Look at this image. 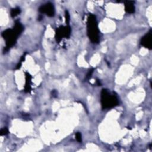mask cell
I'll use <instances>...</instances> for the list:
<instances>
[{
	"label": "cell",
	"instance_id": "cell-1",
	"mask_svg": "<svg viewBox=\"0 0 152 152\" xmlns=\"http://www.w3.org/2000/svg\"><path fill=\"white\" fill-rule=\"evenodd\" d=\"M87 35L90 40L93 43L99 41V31L96 17L93 14H90L87 22Z\"/></svg>",
	"mask_w": 152,
	"mask_h": 152
},
{
	"label": "cell",
	"instance_id": "cell-2",
	"mask_svg": "<svg viewBox=\"0 0 152 152\" xmlns=\"http://www.w3.org/2000/svg\"><path fill=\"white\" fill-rule=\"evenodd\" d=\"M101 103L103 109H110L118 104V100L114 93L107 89H103L101 92Z\"/></svg>",
	"mask_w": 152,
	"mask_h": 152
},
{
	"label": "cell",
	"instance_id": "cell-3",
	"mask_svg": "<svg viewBox=\"0 0 152 152\" xmlns=\"http://www.w3.org/2000/svg\"><path fill=\"white\" fill-rule=\"evenodd\" d=\"M19 35L15 31L14 29H8L2 33V36L6 42V51H8L16 44Z\"/></svg>",
	"mask_w": 152,
	"mask_h": 152
},
{
	"label": "cell",
	"instance_id": "cell-4",
	"mask_svg": "<svg viewBox=\"0 0 152 152\" xmlns=\"http://www.w3.org/2000/svg\"><path fill=\"white\" fill-rule=\"evenodd\" d=\"M71 34V29L68 26H61L58 28L56 32L55 38L56 41L60 42V40L64 38H68Z\"/></svg>",
	"mask_w": 152,
	"mask_h": 152
},
{
	"label": "cell",
	"instance_id": "cell-5",
	"mask_svg": "<svg viewBox=\"0 0 152 152\" xmlns=\"http://www.w3.org/2000/svg\"><path fill=\"white\" fill-rule=\"evenodd\" d=\"M39 11L41 13H45L50 17H53L55 14L54 7L53 4L51 3H48L41 6L39 8Z\"/></svg>",
	"mask_w": 152,
	"mask_h": 152
},
{
	"label": "cell",
	"instance_id": "cell-6",
	"mask_svg": "<svg viewBox=\"0 0 152 152\" xmlns=\"http://www.w3.org/2000/svg\"><path fill=\"white\" fill-rule=\"evenodd\" d=\"M152 32L151 30L146 34L141 39V44L142 46L144 47L148 48V49H151L152 47Z\"/></svg>",
	"mask_w": 152,
	"mask_h": 152
},
{
	"label": "cell",
	"instance_id": "cell-7",
	"mask_svg": "<svg viewBox=\"0 0 152 152\" xmlns=\"http://www.w3.org/2000/svg\"><path fill=\"white\" fill-rule=\"evenodd\" d=\"M26 84H25V91L26 92H30V90H31V79L32 77L28 73H26Z\"/></svg>",
	"mask_w": 152,
	"mask_h": 152
},
{
	"label": "cell",
	"instance_id": "cell-8",
	"mask_svg": "<svg viewBox=\"0 0 152 152\" xmlns=\"http://www.w3.org/2000/svg\"><path fill=\"white\" fill-rule=\"evenodd\" d=\"M125 10L128 13H133L135 12V7L134 6V2L131 1H127L124 2Z\"/></svg>",
	"mask_w": 152,
	"mask_h": 152
},
{
	"label": "cell",
	"instance_id": "cell-9",
	"mask_svg": "<svg viewBox=\"0 0 152 152\" xmlns=\"http://www.w3.org/2000/svg\"><path fill=\"white\" fill-rule=\"evenodd\" d=\"M21 12V10H20V8H19V7H16V8H13L11 10V12H10V15L12 17H14L17 16L18 14H19Z\"/></svg>",
	"mask_w": 152,
	"mask_h": 152
},
{
	"label": "cell",
	"instance_id": "cell-10",
	"mask_svg": "<svg viewBox=\"0 0 152 152\" xmlns=\"http://www.w3.org/2000/svg\"><path fill=\"white\" fill-rule=\"evenodd\" d=\"M75 138L79 142H82V134L80 132H77L75 134Z\"/></svg>",
	"mask_w": 152,
	"mask_h": 152
},
{
	"label": "cell",
	"instance_id": "cell-11",
	"mask_svg": "<svg viewBox=\"0 0 152 152\" xmlns=\"http://www.w3.org/2000/svg\"><path fill=\"white\" fill-rule=\"evenodd\" d=\"M26 54H24V55H23V56L21 58V59H20V62L19 63V64H18V65H17V69H19V68H20L22 63L24 61V59H25Z\"/></svg>",
	"mask_w": 152,
	"mask_h": 152
},
{
	"label": "cell",
	"instance_id": "cell-12",
	"mask_svg": "<svg viewBox=\"0 0 152 152\" xmlns=\"http://www.w3.org/2000/svg\"><path fill=\"white\" fill-rule=\"evenodd\" d=\"M8 133V130L7 128H4L1 129V135H7Z\"/></svg>",
	"mask_w": 152,
	"mask_h": 152
},
{
	"label": "cell",
	"instance_id": "cell-13",
	"mask_svg": "<svg viewBox=\"0 0 152 152\" xmlns=\"http://www.w3.org/2000/svg\"><path fill=\"white\" fill-rule=\"evenodd\" d=\"M66 20L67 24H68L70 22V15L67 11H66Z\"/></svg>",
	"mask_w": 152,
	"mask_h": 152
},
{
	"label": "cell",
	"instance_id": "cell-14",
	"mask_svg": "<svg viewBox=\"0 0 152 152\" xmlns=\"http://www.w3.org/2000/svg\"><path fill=\"white\" fill-rule=\"evenodd\" d=\"M93 72V69L90 70L89 71V73H88L87 74V79H88V78H89L90 77H91V75H92Z\"/></svg>",
	"mask_w": 152,
	"mask_h": 152
}]
</instances>
